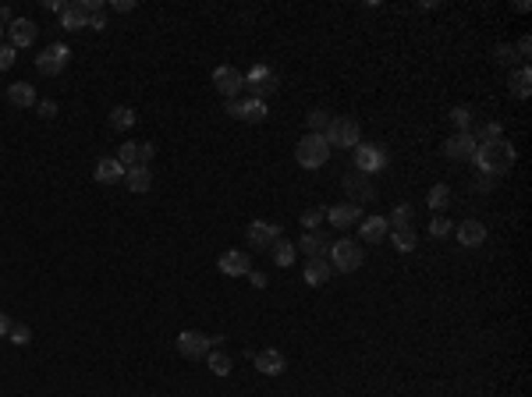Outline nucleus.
<instances>
[{"instance_id": "nucleus-28", "label": "nucleus", "mask_w": 532, "mask_h": 397, "mask_svg": "<svg viewBox=\"0 0 532 397\" xmlns=\"http://www.w3.org/2000/svg\"><path fill=\"white\" fill-rule=\"evenodd\" d=\"M131 124H135V110L131 106H114L110 110V128L114 131H128Z\"/></svg>"}, {"instance_id": "nucleus-10", "label": "nucleus", "mask_w": 532, "mask_h": 397, "mask_svg": "<svg viewBox=\"0 0 532 397\" xmlns=\"http://www.w3.org/2000/svg\"><path fill=\"white\" fill-rule=\"evenodd\" d=\"M174 348L185 355V358H203V355H210V337L206 333H199V330H181L178 337H174Z\"/></svg>"}, {"instance_id": "nucleus-22", "label": "nucleus", "mask_w": 532, "mask_h": 397, "mask_svg": "<svg viewBox=\"0 0 532 397\" xmlns=\"http://www.w3.org/2000/svg\"><path fill=\"white\" fill-rule=\"evenodd\" d=\"M330 273H333V270H330V263H326V259H309V263H306V270H302V277H306V284H309V288H323V284L330 281Z\"/></svg>"}, {"instance_id": "nucleus-29", "label": "nucleus", "mask_w": 532, "mask_h": 397, "mask_svg": "<svg viewBox=\"0 0 532 397\" xmlns=\"http://www.w3.org/2000/svg\"><path fill=\"white\" fill-rule=\"evenodd\" d=\"M270 252H273V263H277L281 270H284V266H291V263H295V256H298V248H295L291 241H277Z\"/></svg>"}, {"instance_id": "nucleus-39", "label": "nucleus", "mask_w": 532, "mask_h": 397, "mask_svg": "<svg viewBox=\"0 0 532 397\" xmlns=\"http://www.w3.org/2000/svg\"><path fill=\"white\" fill-rule=\"evenodd\" d=\"M451 231H454V223H451L447 216H436V220L429 223V234H433V238H447Z\"/></svg>"}, {"instance_id": "nucleus-24", "label": "nucleus", "mask_w": 532, "mask_h": 397, "mask_svg": "<svg viewBox=\"0 0 532 397\" xmlns=\"http://www.w3.org/2000/svg\"><path fill=\"white\" fill-rule=\"evenodd\" d=\"M7 103L11 106H36L39 99H36V89L29 82H14V86H7Z\"/></svg>"}, {"instance_id": "nucleus-27", "label": "nucleus", "mask_w": 532, "mask_h": 397, "mask_svg": "<svg viewBox=\"0 0 532 397\" xmlns=\"http://www.w3.org/2000/svg\"><path fill=\"white\" fill-rule=\"evenodd\" d=\"M391 241H394V248H398V252H416L419 234H416L412 227H401V231H391Z\"/></svg>"}, {"instance_id": "nucleus-19", "label": "nucleus", "mask_w": 532, "mask_h": 397, "mask_svg": "<svg viewBox=\"0 0 532 397\" xmlns=\"http://www.w3.org/2000/svg\"><path fill=\"white\" fill-rule=\"evenodd\" d=\"M124 185H128V192L146 196V192L153 189V171H149V167H128V171H124Z\"/></svg>"}, {"instance_id": "nucleus-12", "label": "nucleus", "mask_w": 532, "mask_h": 397, "mask_svg": "<svg viewBox=\"0 0 532 397\" xmlns=\"http://www.w3.org/2000/svg\"><path fill=\"white\" fill-rule=\"evenodd\" d=\"M249 241H252L256 248H273V245L281 241V227L270 223V220H252V223H249Z\"/></svg>"}, {"instance_id": "nucleus-4", "label": "nucleus", "mask_w": 532, "mask_h": 397, "mask_svg": "<svg viewBox=\"0 0 532 397\" xmlns=\"http://www.w3.org/2000/svg\"><path fill=\"white\" fill-rule=\"evenodd\" d=\"M295 160H298L306 171H319V167L330 160V146H326V139L309 131V135L295 146Z\"/></svg>"}, {"instance_id": "nucleus-47", "label": "nucleus", "mask_w": 532, "mask_h": 397, "mask_svg": "<svg viewBox=\"0 0 532 397\" xmlns=\"http://www.w3.org/2000/svg\"><path fill=\"white\" fill-rule=\"evenodd\" d=\"M114 11L128 14V11H135V0H114Z\"/></svg>"}, {"instance_id": "nucleus-43", "label": "nucleus", "mask_w": 532, "mask_h": 397, "mask_svg": "<svg viewBox=\"0 0 532 397\" xmlns=\"http://www.w3.org/2000/svg\"><path fill=\"white\" fill-rule=\"evenodd\" d=\"M89 29H93V32H104L106 29V11H93V14H89Z\"/></svg>"}, {"instance_id": "nucleus-20", "label": "nucleus", "mask_w": 532, "mask_h": 397, "mask_svg": "<svg viewBox=\"0 0 532 397\" xmlns=\"http://www.w3.org/2000/svg\"><path fill=\"white\" fill-rule=\"evenodd\" d=\"M344 192H348V196L355 198V206H358V202H366V198H373V196H376V192H373V185H369V178H366V174H358V171L344 178Z\"/></svg>"}, {"instance_id": "nucleus-23", "label": "nucleus", "mask_w": 532, "mask_h": 397, "mask_svg": "<svg viewBox=\"0 0 532 397\" xmlns=\"http://www.w3.org/2000/svg\"><path fill=\"white\" fill-rule=\"evenodd\" d=\"M387 231H391V223H387V216H369V220H362V227H358V234H362V241H383L387 238Z\"/></svg>"}, {"instance_id": "nucleus-30", "label": "nucleus", "mask_w": 532, "mask_h": 397, "mask_svg": "<svg viewBox=\"0 0 532 397\" xmlns=\"http://www.w3.org/2000/svg\"><path fill=\"white\" fill-rule=\"evenodd\" d=\"M117 164L128 171V167H139V142H124L121 153H117Z\"/></svg>"}, {"instance_id": "nucleus-52", "label": "nucleus", "mask_w": 532, "mask_h": 397, "mask_svg": "<svg viewBox=\"0 0 532 397\" xmlns=\"http://www.w3.org/2000/svg\"><path fill=\"white\" fill-rule=\"evenodd\" d=\"M11 21H14V18H11V7H0V29L11 25Z\"/></svg>"}, {"instance_id": "nucleus-37", "label": "nucleus", "mask_w": 532, "mask_h": 397, "mask_svg": "<svg viewBox=\"0 0 532 397\" xmlns=\"http://www.w3.org/2000/svg\"><path fill=\"white\" fill-rule=\"evenodd\" d=\"M451 121H454L461 131H472V110H468V106H454V110H451Z\"/></svg>"}, {"instance_id": "nucleus-3", "label": "nucleus", "mask_w": 532, "mask_h": 397, "mask_svg": "<svg viewBox=\"0 0 532 397\" xmlns=\"http://www.w3.org/2000/svg\"><path fill=\"white\" fill-rule=\"evenodd\" d=\"M330 259V270H337V273H355L358 266H362V248L355 245V241H348V238H341V241H330V252H326Z\"/></svg>"}, {"instance_id": "nucleus-42", "label": "nucleus", "mask_w": 532, "mask_h": 397, "mask_svg": "<svg viewBox=\"0 0 532 397\" xmlns=\"http://www.w3.org/2000/svg\"><path fill=\"white\" fill-rule=\"evenodd\" d=\"M153 156H156V149H153L149 142H142V146H139V167H149Z\"/></svg>"}, {"instance_id": "nucleus-9", "label": "nucleus", "mask_w": 532, "mask_h": 397, "mask_svg": "<svg viewBox=\"0 0 532 397\" xmlns=\"http://www.w3.org/2000/svg\"><path fill=\"white\" fill-rule=\"evenodd\" d=\"M213 86H216V93L224 99H238V93L245 89V75L238 68H231V64H220L213 71Z\"/></svg>"}, {"instance_id": "nucleus-40", "label": "nucleus", "mask_w": 532, "mask_h": 397, "mask_svg": "<svg viewBox=\"0 0 532 397\" xmlns=\"http://www.w3.org/2000/svg\"><path fill=\"white\" fill-rule=\"evenodd\" d=\"M36 110H39V117H46V121H50V117H57V103H54V99H39V103H36Z\"/></svg>"}, {"instance_id": "nucleus-33", "label": "nucleus", "mask_w": 532, "mask_h": 397, "mask_svg": "<svg viewBox=\"0 0 532 397\" xmlns=\"http://www.w3.org/2000/svg\"><path fill=\"white\" fill-rule=\"evenodd\" d=\"M472 135H476V142H479V146H483V142H493V139H504V135H501V124H497V121H490V124H479V128H476Z\"/></svg>"}, {"instance_id": "nucleus-5", "label": "nucleus", "mask_w": 532, "mask_h": 397, "mask_svg": "<svg viewBox=\"0 0 532 397\" xmlns=\"http://www.w3.org/2000/svg\"><path fill=\"white\" fill-rule=\"evenodd\" d=\"M245 89L252 93V99H263L266 103V96L277 93V71L270 64H252V71L245 75Z\"/></svg>"}, {"instance_id": "nucleus-31", "label": "nucleus", "mask_w": 532, "mask_h": 397, "mask_svg": "<svg viewBox=\"0 0 532 397\" xmlns=\"http://www.w3.org/2000/svg\"><path fill=\"white\" fill-rule=\"evenodd\" d=\"M412 216H416V209H412V206H398V209L391 213V220H387V223H391L394 231H401V227H412Z\"/></svg>"}, {"instance_id": "nucleus-18", "label": "nucleus", "mask_w": 532, "mask_h": 397, "mask_svg": "<svg viewBox=\"0 0 532 397\" xmlns=\"http://www.w3.org/2000/svg\"><path fill=\"white\" fill-rule=\"evenodd\" d=\"M93 178H96L100 185H117V181H124V167L117 164V156H104V160H96Z\"/></svg>"}, {"instance_id": "nucleus-11", "label": "nucleus", "mask_w": 532, "mask_h": 397, "mask_svg": "<svg viewBox=\"0 0 532 397\" xmlns=\"http://www.w3.org/2000/svg\"><path fill=\"white\" fill-rule=\"evenodd\" d=\"M476 149H479V142H476L472 131H458L454 139L443 142V156H451V160H472Z\"/></svg>"}, {"instance_id": "nucleus-36", "label": "nucleus", "mask_w": 532, "mask_h": 397, "mask_svg": "<svg viewBox=\"0 0 532 397\" xmlns=\"http://www.w3.org/2000/svg\"><path fill=\"white\" fill-rule=\"evenodd\" d=\"M426 202H429L433 209H443V206L451 202V189H447V185H433V189H429V198H426Z\"/></svg>"}, {"instance_id": "nucleus-7", "label": "nucleus", "mask_w": 532, "mask_h": 397, "mask_svg": "<svg viewBox=\"0 0 532 397\" xmlns=\"http://www.w3.org/2000/svg\"><path fill=\"white\" fill-rule=\"evenodd\" d=\"M391 164V153L387 149H380V146H373V142H358L355 146V171L358 174H376V171H383Z\"/></svg>"}, {"instance_id": "nucleus-1", "label": "nucleus", "mask_w": 532, "mask_h": 397, "mask_svg": "<svg viewBox=\"0 0 532 397\" xmlns=\"http://www.w3.org/2000/svg\"><path fill=\"white\" fill-rule=\"evenodd\" d=\"M476 167L483 171V174H504V171H511L515 167V160H518V153H515V146L508 142V139H493V142H483L479 149H476Z\"/></svg>"}, {"instance_id": "nucleus-15", "label": "nucleus", "mask_w": 532, "mask_h": 397, "mask_svg": "<svg viewBox=\"0 0 532 397\" xmlns=\"http://www.w3.org/2000/svg\"><path fill=\"white\" fill-rule=\"evenodd\" d=\"M216 266H220V273H227V277H249V270H252V263H249L245 252H224V256L216 259Z\"/></svg>"}, {"instance_id": "nucleus-50", "label": "nucleus", "mask_w": 532, "mask_h": 397, "mask_svg": "<svg viewBox=\"0 0 532 397\" xmlns=\"http://www.w3.org/2000/svg\"><path fill=\"white\" fill-rule=\"evenodd\" d=\"M238 110H241V99H227V114L238 117Z\"/></svg>"}, {"instance_id": "nucleus-44", "label": "nucleus", "mask_w": 532, "mask_h": 397, "mask_svg": "<svg viewBox=\"0 0 532 397\" xmlns=\"http://www.w3.org/2000/svg\"><path fill=\"white\" fill-rule=\"evenodd\" d=\"M14 64V46L7 43V46H0V71H7Z\"/></svg>"}, {"instance_id": "nucleus-48", "label": "nucleus", "mask_w": 532, "mask_h": 397, "mask_svg": "<svg viewBox=\"0 0 532 397\" xmlns=\"http://www.w3.org/2000/svg\"><path fill=\"white\" fill-rule=\"evenodd\" d=\"M249 281H252L256 288H266V273H259V270H249Z\"/></svg>"}, {"instance_id": "nucleus-17", "label": "nucleus", "mask_w": 532, "mask_h": 397, "mask_svg": "<svg viewBox=\"0 0 532 397\" xmlns=\"http://www.w3.org/2000/svg\"><path fill=\"white\" fill-rule=\"evenodd\" d=\"M358 216H362V209L355 202H337V206L326 209V220L333 227H351V223H358Z\"/></svg>"}, {"instance_id": "nucleus-45", "label": "nucleus", "mask_w": 532, "mask_h": 397, "mask_svg": "<svg viewBox=\"0 0 532 397\" xmlns=\"http://www.w3.org/2000/svg\"><path fill=\"white\" fill-rule=\"evenodd\" d=\"M515 54H518V61H526V57H529V54H532V39H529V36H522V39H518V46H515Z\"/></svg>"}, {"instance_id": "nucleus-32", "label": "nucleus", "mask_w": 532, "mask_h": 397, "mask_svg": "<svg viewBox=\"0 0 532 397\" xmlns=\"http://www.w3.org/2000/svg\"><path fill=\"white\" fill-rule=\"evenodd\" d=\"M306 124H309L313 135H323L326 124H330V114H326V110H309V114H306Z\"/></svg>"}, {"instance_id": "nucleus-35", "label": "nucleus", "mask_w": 532, "mask_h": 397, "mask_svg": "<svg viewBox=\"0 0 532 397\" xmlns=\"http://www.w3.org/2000/svg\"><path fill=\"white\" fill-rule=\"evenodd\" d=\"M206 362H210V369L216 373V376H227V373H231V358H227L224 351H210Z\"/></svg>"}, {"instance_id": "nucleus-49", "label": "nucleus", "mask_w": 532, "mask_h": 397, "mask_svg": "<svg viewBox=\"0 0 532 397\" xmlns=\"http://www.w3.org/2000/svg\"><path fill=\"white\" fill-rule=\"evenodd\" d=\"M7 333H11V316L0 312V337H7Z\"/></svg>"}, {"instance_id": "nucleus-2", "label": "nucleus", "mask_w": 532, "mask_h": 397, "mask_svg": "<svg viewBox=\"0 0 532 397\" xmlns=\"http://www.w3.org/2000/svg\"><path fill=\"white\" fill-rule=\"evenodd\" d=\"M323 139H326V146H330V149H333V146H341V149H355V146H358V139H362V128H358V121H355V117H330V124H326Z\"/></svg>"}, {"instance_id": "nucleus-21", "label": "nucleus", "mask_w": 532, "mask_h": 397, "mask_svg": "<svg viewBox=\"0 0 532 397\" xmlns=\"http://www.w3.org/2000/svg\"><path fill=\"white\" fill-rule=\"evenodd\" d=\"M458 241H461L465 248H476V245L486 241V227H483L479 220H465V223H458Z\"/></svg>"}, {"instance_id": "nucleus-34", "label": "nucleus", "mask_w": 532, "mask_h": 397, "mask_svg": "<svg viewBox=\"0 0 532 397\" xmlns=\"http://www.w3.org/2000/svg\"><path fill=\"white\" fill-rule=\"evenodd\" d=\"M7 341H11V344H18V348H25V344L32 341V330H29L25 323H11V333H7Z\"/></svg>"}, {"instance_id": "nucleus-16", "label": "nucleus", "mask_w": 532, "mask_h": 397, "mask_svg": "<svg viewBox=\"0 0 532 397\" xmlns=\"http://www.w3.org/2000/svg\"><path fill=\"white\" fill-rule=\"evenodd\" d=\"M302 256H309V259H323L326 252H330V238L326 234H319V231H306V238L295 245Z\"/></svg>"}, {"instance_id": "nucleus-38", "label": "nucleus", "mask_w": 532, "mask_h": 397, "mask_svg": "<svg viewBox=\"0 0 532 397\" xmlns=\"http://www.w3.org/2000/svg\"><path fill=\"white\" fill-rule=\"evenodd\" d=\"M326 216V209H319V206H309L306 213H302V227L306 231H313V227H319V220Z\"/></svg>"}, {"instance_id": "nucleus-25", "label": "nucleus", "mask_w": 532, "mask_h": 397, "mask_svg": "<svg viewBox=\"0 0 532 397\" xmlns=\"http://www.w3.org/2000/svg\"><path fill=\"white\" fill-rule=\"evenodd\" d=\"M266 103L263 99H241V110H238V121H252V124H259V121H266Z\"/></svg>"}, {"instance_id": "nucleus-13", "label": "nucleus", "mask_w": 532, "mask_h": 397, "mask_svg": "<svg viewBox=\"0 0 532 397\" xmlns=\"http://www.w3.org/2000/svg\"><path fill=\"white\" fill-rule=\"evenodd\" d=\"M249 355H252V362H256V369L263 376H281L288 369V362H284V355L277 348H263V351H249Z\"/></svg>"}, {"instance_id": "nucleus-41", "label": "nucleus", "mask_w": 532, "mask_h": 397, "mask_svg": "<svg viewBox=\"0 0 532 397\" xmlns=\"http://www.w3.org/2000/svg\"><path fill=\"white\" fill-rule=\"evenodd\" d=\"M497 61H501V64H515V61H518L515 46H497Z\"/></svg>"}, {"instance_id": "nucleus-26", "label": "nucleus", "mask_w": 532, "mask_h": 397, "mask_svg": "<svg viewBox=\"0 0 532 397\" xmlns=\"http://www.w3.org/2000/svg\"><path fill=\"white\" fill-rule=\"evenodd\" d=\"M511 93L518 99L532 96V71L529 68H515V71H511Z\"/></svg>"}, {"instance_id": "nucleus-51", "label": "nucleus", "mask_w": 532, "mask_h": 397, "mask_svg": "<svg viewBox=\"0 0 532 397\" xmlns=\"http://www.w3.org/2000/svg\"><path fill=\"white\" fill-rule=\"evenodd\" d=\"M476 189H483V192H490V189H493V178H490V174H486V178H479V181H476Z\"/></svg>"}, {"instance_id": "nucleus-8", "label": "nucleus", "mask_w": 532, "mask_h": 397, "mask_svg": "<svg viewBox=\"0 0 532 397\" xmlns=\"http://www.w3.org/2000/svg\"><path fill=\"white\" fill-rule=\"evenodd\" d=\"M68 61H71V50H68L64 43H54V46H46V50L36 57V71H39L43 79H54V75H61V71L68 68Z\"/></svg>"}, {"instance_id": "nucleus-46", "label": "nucleus", "mask_w": 532, "mask_h": 397, "mask_svg": "<svg viewBox=\"0 0 532 397\" xmlns=\"http://www.w3.org/2000/svg\"><path fill=\"white\" fill-rule=\"evenodd\" d=\"M43 7H46V11H57V14H64V7H68V4H64V0H43Z\"/></svg>"}, {"instance_id": "nucleus-53", "label": "nucleus", "mask_w": 532, "mask_h": 397, "mask_svg": "<svg viewBox=\"0 0 532 397\" xmlns=\"http://www.w3.org/2000/svg\"><path fill=\"white\" fill-rule=\"evenodd\" d=\"M4 32H7V29H0V36H4Z\"/></svg>"}, {"instance_id": "nucleus-6", "label": "nucleus", "mask_w": 532, "mask_h": 397, "mask_svg": "<svg viewBox=\"0 0 532 397\" xmlns=\"http://www.w3.org/2000/svg\"><path fill=\"white\" fill-rule=\"evenodd\" d=\"M93 11H104V0H75V4H68L64 14H61V29H68V32L89 29V14Z\"/></svg>"}, {"instance_id": "nucleus-14", "label": "nucleus", "mask_w": 532, "mask_h": 397, "mask_svg": "<svg viewBox=\"0 0 532 397\" xmlns=\"http://www.w3.org/2000/svg\"><path fill=\"white\" fill-rule=\"evenodd\" d=\"M36 21L32 18H14L11 25H7V36H11V46L14 50H21V46H32L36 43Z\"/></svg>"}]
</instances>
